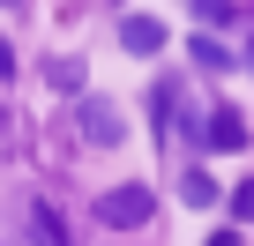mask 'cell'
Here are the masks:
<instances>
[{"label":"cell","instance_id":"5","mask_svg":"<svg viewBox=\"0 0 254 246\" xmlns=\"http://www.w3.org/2000/svg\"><path fill=\"white\" fill-rule=\"evenodd\" d=\"M194 67H209V75H232L239 60H232V45H217V38H194Z\"/></svg>","mask_w":254,"mask_h":246},{"label":"cell","instance_id":"4","mask_svg":"<svg viewBox=\"0 0 254 246\" xmlns=\"http://www.w3.org/2000/svg\"><path fill=\"white\" fill-rule=\"evenodd\" d=\"M202 142H209V149H247V119H239L232 104H217L209 127H202Z\"/></svg>","mask_w":254,"mask_h":246},{"label":"cell","instance_id":"3","mask_svg":"<svg viewBox=\"0 0 254 246\" xmlns=\"http://www.w3.org/2000/svg\"><path fill=\"white\" fill-rule=\"evenodd\" d=\"M120 45L150 60V52H165V23H157V15H127V23H120Z\"/></svg>","mask_w":254,"mask_h":246},{"label":"cell","instance_id":"9","mask_svg":"<svg viewBox=\"0 0 254 246\" xmlns=\"http://www.w3.org/2000/svg\"><path fill=\"white\" fill-rule=\"evenodd\" d=\"M8 75H15V52H8V45H0V82H8Z\"/></svg>","mask_w":254,"mask_h":246},{"label":"cell","instance_id":"7","mask_svg":"<svg viewBox=\"0 0 254 246\" xmlns=\"http://www.w3.org/2000/svg\"><path fill=\"white\" fill-rule=\"evenodd\" d=\"M232 216H239V224H254V179H239V187H232Z\"/></svg>","mask_w":254,"mask_h":246},{"label":"cell","instance_id":"2","mask_svg":"<svg viewBox=\"0 0 254 246\" xmlns=\"http://www.w3.org/2000/svg\"><path fill=\"white\" fill-rule=\"evenodd\" d=\"M82 142H105V149H120V142H127V119H120L112 104H97V97H90V104H82Z\"/></svg>","mask_w":254,"mask_h":246},{"label":"cell","instance_id":"6","mask_svg":"<svg viewBox=\"0 0 254 246\" xmlns=\"http://www.w3.org/2000/svg\"><path fill=\"white\" fill-rule=\"evenodd\" d=\"M180 194H187L194 209H217V179H209V172H187V179H180Z\"/></svg>","mask_w":254,"mask_h":246},{"label":"cell","instance_id":"1","mask_svg":"<svg viewBox=\"0 0 254 246\" xmlns=\"http://www.w3.org/2000/svg\"><path fill=\"white\" fill-rule=\"evenodd\" d=\"M150 209H157V201H150V187H112V194L97 201V216H105L112 231H142V224H150Z\"/></svg>","mask_w":254,"mask_h":246},{"label":"cell","instance_id":"10","mask_svg":"<svg viewBox=\"0 0 254 246\" xmlns=\"http://www.w3.org/2000/svg\"><path fill=\"white\" fill-rule=\"evenodd\" d=\"M209 246H239V231H217V239H209Z\"/></svg>","mask_w":254,"mask_h":246},{"label":"cell","instance_id":"8","mask_svg":"<svg viewBox=\"0 0 254 246\" xmlns=\"http://www.w3.org/2000/svg\"><path fill=\"white\" fill-rule=\"evenodd\" d=\"M38 246H67V231H60V224H53L45 209H38Z\"/></svg>","mask_w":254,"mask_h":246}]
</instances>
